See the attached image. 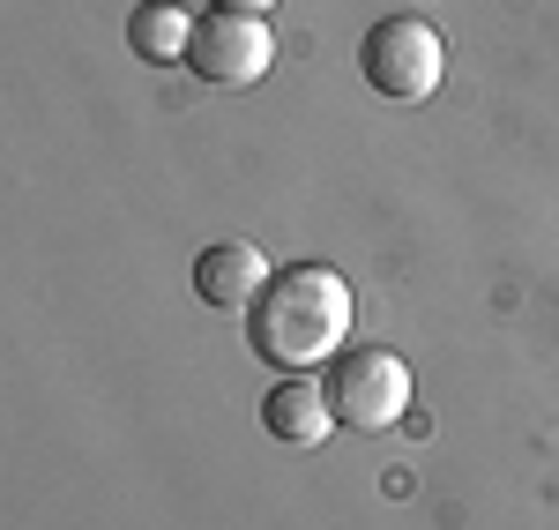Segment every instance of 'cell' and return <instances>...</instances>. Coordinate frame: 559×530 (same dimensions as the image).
<instances>
[{"label": "cell", "instance_id": "2", "mask_svg": "<svg viewBox=\"0 0 559 530\" xmlns=\"http://www.w3.org/2000/svg\"><path fill=\"white\" fill-rule=\"evenodd\" d=\"M321 389L336 403V426L350 434H388V426H403L411 419V358L388 352V344H344V352L329 358V374H321Z\"/></svg>", "mask_w": 559, "mask_h": 530}, {"label": "cell", "instance_id": "7", "mask_svg": "<svg viewBox=\"0 0 559 530\" xmlns=\"http://www.w3.org/2000/svg\"><path fill=\"white\" fill-rule=\"evenodd\" d=\"M128 45L142 60H157V68H173L187 60V45H194V15L179 8V0H142L128 15Z\"/></svg>", "mask_w": 559, "mask_h": 530}, {"label": "cell", "instance_id": "4", "mask_svg": "<svg viewBox=\"0 0 559 530\" xmlns=\"http://www.w3.org/2000/svg\"><path fill=\"white\" fill-rule=\"evenodd\" d=\"M187 68L210 90H254L269 68H276V31L269 15H194V45H187Z\"/></svg>", "mask_w": 559, "mask_h": 530}, {"label": "cell", "instance_id": "6", "mask_svg": "<svg viewBox=\"0 0 559 530\" xmlns=\"http://www.w3.org/2000/svg\"><path fill=\"white\" fill-rule=\"evenodd\" d=\"M261 426H269V441H284V448H321L336 434V403H329L321 381L284 374V381L261 397Z\"/></svg>", "mask_w": 559, "mask_h": 530}, {"label": "cell", "instance_id": "1", "mask_svg": "<svg viewBox=\"0 0 559 530\" xmlns=\"http://www.w3.org/2000/svg\"><path fill=\"white\" fill-rule=\"evenodd\" d=\"M350 314H358V299H350L344 269L292 262V269H276L269 292L247 307V344L276 374H313L350 344Z\"/></svg>", "mask_w": 559, "mask_h": 530}, {"label": "cell", "instance_id": "8", "mask_svg": "<svg viewBox=\"0 0 559 530\" xmlns=\"http://www.w3.org/2000/svg\"><path fill=\"white\" fill-rule=\"evenodd\" d=\"M210 8H224V15H269L276 0H210Z\"/></svg>", "mask_w": 559, "mask_h": 530}, {"label": "cell", "instance_id": "5", "mask_svg": "<svg viewBox=\"0 0 559 530\" xmlns=\"http://www.w3.org/2000/svg\"><path fill=\"white\" fill-rule=\"evenodd\" d=\"M269 276H276V269L261 262V247L216 239V247H202V262H194V292H202V307H216V314H247L261 292H269Z\"/></svg>", "mask_w": 559, "mask_h": 530}, {"label": "cell", "instance_id": "3", "mask_svg": "<svg viewBox=\"0 0 559 530\" xmlns=\"http://www.w3.org/2000/svg\"><path fill=\"white\" fill-rule=\"evenodd\" d=\"M358 75H366V90H381L388 105H426L448 75V38L426 15H388L358 45Z\"/></svg>", "mask_w": 559, "mask_h": 530}]
</instances>
